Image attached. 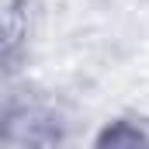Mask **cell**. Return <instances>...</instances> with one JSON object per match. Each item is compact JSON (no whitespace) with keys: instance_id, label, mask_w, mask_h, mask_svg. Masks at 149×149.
Masks as SVG:
<instances>
[{"instance_id":"obj_3","label":"cell","mask_w":149,"mask_h":149,"mask_svg":"<svg viewBox=\"0 0 149 149\" xmlns=\"http://www.w3.org/2000/svg\"><path fill=\"white\" fill-rule=\"evenodd\" d=\"M94 149H149V125L139 118H111L97 132Z\"/></svg>"},{"instance_id":"obj_1","label":"cell","mask_w":149,"mask_h":149,"mask_svg":"<svg viewBox=\"0 0 149 149\" xmlns=\"http://www.w3.org/2000/svg\"><path fill=\"white\" fill-rule=\"evenodd\" d=\"M66 128L49 104L31 97H7L3 104V149H63Z\"/></svg>"},{"instance_id":"obj_2","label":"cell","mask_w":149,"mask_h":149,"mask_svg":"<svg viewBox=\"0 0 149 149\" xmlns=\"http://www.w3.org/2000/svg\"><path fill=\"white\" fill-rule=\"evenodd\" d=\"M28 35H31V0H10L3 14V70L7 76L17 73L21 59L28 56Z\"/></svg>"}]
</instances>
